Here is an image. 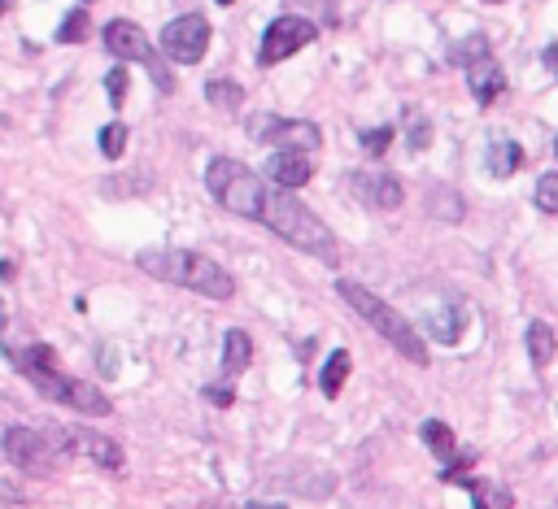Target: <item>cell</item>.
Instances as JSON below:
<instances>
[{"mask_svg": "<svg viewBox=\"0 0 558 509\" xmlns=\"http://www.w3.org/2000/svg\"><path fill=\"white\" fill-rule=\"evenodd\" d=\"M523 166V148H519L515 139H489V170H493V178H511Z\"/></svg>", "mask_w": 558, "mask_h": 509, "instance_id": "obj_15", "label": "cell"}, {"mask_svg": "<svg viewBox=\"0 0 558 509\" xmlns=\"http://www.w3.org/2000/svg\"><path fill=\"white\" fill-rule=\"evenodd\" d=\"M428 200H432V218H440V222H459L462 218V196L459 192H450V188H432Z\"/></svg>", "mask_w": 558, "mask_h": 509, "instance_id": "obj_22", "label": "cell"}, {"mask_svg": "<svg viewBox=\"0 0 558 509\" xmlns=\"http://www.w3.org/2000/svg\"><path fill=\"white\" fill-rule=\"evenodd\" d=\"M249 361H253V340L240 331V327H232V331H227V340H222V371L240 374Z\"/></svg>", "mask_w": 558, "mask_h": 509, "instance_id": "obj_17", "label": "cell"}, {"mask_svg": "<svg viewBox=\"0 0 558 509\" xmlns=\"http://www.w3.org/2000/svg\"><path fill=\"white\" fill-rule=\"evenodd\" d=\"M489 5H501V0H489Z\"/></svg>", "mask_w": 558, "mask_h": 509, "instance_id": "obj_36", "label": "cell"}, {"mask_svg": "<svg viewBox=\"0 0 558 509\" xmlns=\"http://www.w3.org/2000/svg\"><path fill=\"white\" fill-rule=\"evenodd\" d=\"M545 61H550V70L558 75V48H545Z\"/></svg>", "mask_w": 558, "mask_h": 509, "instance_id": "obj_31", "label": "cell"}, {"mask_svg": "<svg viewBox=\"0 0 558 509\" xmlns=\"http://www.w3.org/2000/svg\"><path fill=\"white\" fill-rule=\"evenodd\" d=\"M88 5H92V0H88Z\"/></svg>", "mask_w": 558, "mask_h": 509, "instance_id": "obj_37", "label": "cell"}, {"mask_svg": "<svg viewBox=\"0 0 558 509\" xmlns=\"http://www.w3.org/2000/svg\"><path fill=\"white\" fill-rule=\"evenodd\" d=\"M219 5H232V0H219Z\"/></svg>", "mask_w": 558, "mask_h": 509, "instance_id": "obj_35", "label": "cell"}, {"mask_svg": "<svg viewBox=\"0 0 558 509\" xmlns=\"http://www.w3.org/2000/svg\"><path fill=\"white\" fill-rule=\"evenodd\" d=\"M205 396H210L214 405H232V401H236V396H232V388H227V383H219V388H205Z\"/></svg>", "mask_w": 558, "mask_h": 509, "instance_id": "obj_30", "label": "cell"}, {"mask_svg": "<svg viewBox=\"0 0 558 509\" xmlns=\"http://www.w3.org/2000/svg\"><path fill=\"white\" fill-rule=\"evenodd\" d=\"M249 131H253L258 144H275L279 153H315L323 144L319 127L315 122H301V117L258 114V117H249Z\"/></svg>", "mask_w": 558, "mask_h": 509, "instance_id": "obj_7", "label": "cell"}, {"mask_svg": "<svg viewBox=\"0 0 558 509\" xmlns=\"http://www.w3.org/2000/svg\"><path fill=\"white\" fill-rule=\"evenodd\" d=\"M554 349H558L554 331H550L545 322H532V327H528V357H532L537 371H545V366L554 361Z\"/></svg>", "mask_w": 558, "mask_h": 509, "instance_id": "obj_19", "label": "cell"}, {"mask_svg": "<svg viewBox=\"0 0 558 509\" xmlns=\"http://www.w3.org/2000/svg\"><path fill=\"white\" fill-rule=\"evenodd\" d=\"M127 83H131V78H127L122 66H114V70L105 75V92H109V105H114V109H122V100H127Z\"/></svg>", "mask_w": 558, "mask_h": 509, "instance_id": "obj_28", "label": "cell"}, {"mask_svg": "<svg viewBox=\"0 0 558 509\" xmlns=\"http://www.w3.org/2000/svg\"><path fill=\"white\" fill-rule=\"evenodd\" d=\"M0 331H5V305H0Z\"/></svg>", "mask_w": 558, "mask_h": 509, "instance_id": "obj_33", "label": "cell"}, {"mask_svg": "<svg viewBox=\"0 0 558 509\" xmlns=\"http://www.w3.org/2000/svg\"><path fill=\"white\" fill-rule=\"evenodd\" d=\"M205 188H210V196L219 200L227 214H240V218H253V222H258L266 183H262L249 166H240L232 157H214V161L205 166Z\"/></svg>", "mask_w": 558, "mask_h": 509, "instance_id": "obj_5", "label": "cell"}, {"mask_svg": "<svg viewBox=\"0 0 558 509\" xmlns=\"http://www.w3.org/2000/svg\"><path fill=\"white\" fill-rule=\"evenodd\" d=\"M105 48L119 61H140V66H149V75H153V83H158L161 92H175V78L166 75V61L158 57V48L149 44V36L140 31L136 22H127V18L109 22V26H105Z\"/></svg>", "mask_w": 558, "mask_h": 509, "instance_id": "obj_6", "label": "cell"}, {"mask_svg": "<svg viewBox=\"0 0 558 509\" xmlns=\"http://www.w3.org/2000/svg\"><path fill=\"white\" fill-rule=\"evenodd\" d=\"M53 444H61V449L70 453H83V457H92L97 466L105 470H122V449L109 440V435H100V431H88V427H66L57 431V435H48Z\"/></svg>", "mask_w": 558, "mask_h": 509, "instance_id": "obj_11", "label": "cell"}, {"mask_svg": "<svg viewBox=\"0 0 558 509\" xmlns=\"http://www.w3.org/2000/svg\"><path fill=\"white\" fill-rule=\"evenodd\" d=\"M249 509H284V505H249Z\"/></svg>", "mask_w": 558, "mask_h": 509, "instance_id": "obj_32", "label": "cell"}, {"mask_svg": "<svg viewBox=\"0 0 558 509\" xmlns=\"http://www.w3.org/2000/svg\"><path fill=\"white\" fill-rule=\"evenodd\" d=\"M319 36V26L310 18H275L266 26V36H262V48H258V61L262 66H279L284 57H293L301 53L305 44H315Z\"/></svg>", "mask_w": 558, "mask_h": 509, "instance_id": "obj_9", "label": "cell"}, {"mask_svg": "<svg viewBox=\"0 0 558 509\" xmlns=\"http://www.w3.org/2000/svg\"><path fill=\"white\" fill-rule=\"evenodd\" d=\"M266 170H271V183L284 188V192H297V188H305L315 178V166H310L305 153H275L266 161Z\"/></svg>", "mask_w": 558, "mask_h": 509, "instance_id": "obj_14", "label": "cell"}, {"mask_svg": "<svg viewBox=\"0 0 558 509\" xmlns=\"http://www.w3.org/2000/svg\"><path fill=\"white\" fill-rule=\"evenodd\" d=\"M537 209H545V214H558V170L541 175V183H537Z\"/></svg>", "mask_w": 558, "mask_h": 509, "instance_id": "obj_27", "label": "cell"}, {"mask_svg": "<svg viewBox=\"0 0 558 509\" xmlns=\"http://www.w3.org/2000/svg\"><path fill=\"white\" fill-rule=\"evenodd\" d=\"M122 148H127V127H122V122H109V127H100V153L109 157V161H119Z\"/></svg>", "mask_w": 558, "mask_h": 509, "instance_id": "obj_24", "label": "cell"}, {"mask_svg": "<svg viewBox=\"0 0 558 509\" xmlns=\"http://www.w3.org/2000/svg\"><path fill=\"white\" fill-rule=\"evenodd\" d=\"M205 100H210L214 109H222V114H236L240 105H244V87L232 83V78H210V83H205Z\"/></svg>", "mask_w": 558, "mask_h": 509, "instance_id": "obj_18", "label": "cell"}, {"mask_svg": "<svg viewBox=\"0 0 558 509\" xmlns=\"http://www.w3.org/2000/svg\"><path fill=\"white\" fill-rule=\"evenodd\" d=\"M53 449H57V444H53L48 435H40V431H31V427L5 431V457H9L18 470H26V474H48L53 462H57V453Z\"/></svg>", "mask_w": 558, "mask_h": 509, "instance_id": "obj_10", "label": "cell"}, {"mask_svg": "<svg viewBox=\"0 0 558 509\" xmlns=\"http://www.w3.org/2000/svg\"><path fill=\"white\" fill-rule=\"evenodd\" d=\"M406 122H410V136H406V144H410V153H423V148L432 144V122H428L423 114H410Z\"/></svg>", "mask_w": 558, "mask_h": 509, "instance_id": "obj_26", "label": "cell"}, {"mask_svg": "<svg viewBox=\"0 0 558 509\" xmlns=\"http://www.w3.org/2000/svg\"><path fill=\"white\" fill-rule=\"evenodd\" d=\"M349 192L358 196L362 205H371V209H398L401 200H406V188L393 175H384V170H358V175H349Z\"/></svg>", "mask_w": 558, "mask_h": 509, "instance_id": "obj_12", "label": "cell"}, {"mask_svg": "<svg viewBox=\"0 0 558 509\" xmlns=\"http://www.w3.org/2000/svg\"><path fill=\"white\" fill-rule=\"evenodd\" d=\"M467 87L480 105H493V100L506 92V70H501L493 57H476L467 66Z\"/></svg>", "mask_w": 558, "mask_h": 509, "instance_id": "obj_13", "label": "cell"}, {"mask_svg": "<svg viewBox=\"0 0 558 509\" xmlns=\"http://www.w3.org/2000/svg\"><path fill=\"white\" fill-rule=\"evenodd\" d=\"M423 440H428V449L437 453V457H445V462L454 457V431L445 427L440 418H428V422H423Z\"/></svg>", "mask_w": 558, "mask_h": 509, "instance_id": "obj_21", "label": "cell"}, {"mask_svg": "<svg viewBox=\"0 0 558 509\" xmlns=\"http://www.w3.org/2000/svg\"><path fill=\"white\" fill-rule=\"evenodd\" d=\"M205 48H210V22L201 18V14H183V18L166 22V31H161V53L170 61L197 66V61L205 57Z\"/></svg>", "mask_w": 558, "mask_h": 509, "instance_id": "obj_8", "label": "cell"}, {"mask_svg": "<svg viewBox=\"0 0 558 509\" xmlns=\"http://www.w3.org/2000/svg\"><path fill=\"white\" fill-rule=\"evenodd\" d=\"M462 327H467V313H462L459 305H440V310L428 313V331H432V340H440V344H454L462 335Z\"/></svg>", "mask_w": 558, "mask_h": 509, "instance_id": "obj_16", "label": "cell"}, {"mask_svg": "<svg viewBox=\"0 0 558 509\" xmlns=\"http://www.w3.org/2000/svg\"><path fill=\"white\" fill-rule=\"evenodd\" d=\"M454 57L471 66V61H476V57H489V44H484V39H480V36H471V39H467V44H459V48H454Z\"/></svg>", "mask_w": 558, "mask_h": 509, "instance_id": "obj_29", "label": "cell"}, {"mask_svg": "<svg viewBox=\"0 0 558 509\" xmlns=\"http://www.w3.org/2000/svg\"><path fill=\"white\" fill-rule=\"evenodd\" d=\"M554 157H558V139H554Z\"/></svg>", "mask_w": 558, "mask_h": 509, "instance_id": "obj_34", "label": "cell"}, {"mask_svg": "<svg viewBox=\"0 0 558 509\" xmlns=\"http://www.w3.org/2000/svg\"><path fill=\"white\" fill-rule=\"evenodd\" d=\"M336 292H340V300H345L349 310L358 313L367 327H376V331L384 335V340H388V344H393V349H398L406 361H415V366H428V344L418 340V331L410 327V322H406V318H401L398 310H393V305H384V300H379L371 288H362V283H349V279H336Z\"/></svg>", "mask_w": 558, "mask_h": 509, "instance_id": "obj_4", "label": "cell"}, {"mask_svg": "<svg viewBox=\"0 0 558 509\" xmlns=\"http://www.w3.org/2000/svg\"><path fill=\"white\" fill-rule=\"evenodd\" d=\"M9 361L18 366L26 379H31V388L48 396V401H57V405H70L75 413H88V418H105V413L114 410L109 405V396L100 388H92L88 379H70V374L57 371V352L48 349V344H26V349H9Z\"/></svg>", "mask_w": 558, "mask_h": 509, "instance_id": "obj_1", "label": "cell"}, {"mask_svg": "<svg viewBox=\"0 0 558 509\" xmlns=\"http://www.w3.org/2000/svg\"><path fill=\"white\" fill-rule=\"evenodd\" d=\"M393 127H367L358 136V144H362V153H371V157H379V153H388V144H393Z\"/></svg>", "mask_w": 558, "mask_h": 509, "instance_id": "obj_25", "label": "cell"}, {"mask_svg": "<svg viewBox=\"0 0 558 509\" xmlns=\"http://www.w3.org/2000/svg\"><path fill=\"white\" fill-rule=\"evenodd\" d=\"M345 379H349V352L336 349L332 357H327V366H323V374H319L323 396H336V392L345 388Z\"/></svg>", "mask_w": 558, "mask_h": 509, "instance_id": "obj_20", "label": "cell"}, {"mask_svg": "<svg viewBox=\"0 0 558 509\" xmlns=\"http://www.w3.org/2000/svg\"><path fill=\"white\" fill-rule=\"evenodd\" d=\"M262 227H271L279 239H288L293 249L301 253L319 257L327 266H336L340 261V249H336V235L327 231V222L315 218L305 205H301L293 192H284L275 183H266V196H262V214H258Z\"/></svg>", "mask_w": 558, "mask_h": 509, "instance_id": "obj_2", "label": "cell"}, {"mask_svg": "<svg viewBox=\"0 0 558 509\" xmlns=\"http://www.w3.org/2000/svg\"><path fill=\"white\" fill-rule=\"evenodd\" d=\"M136 266L161 279V283H180V288L210 296V300H232L236 296V279L222 270L219 261H210L205 253H192V249H144L136 257Z\"/></svg>", "mask_w": 558, "mask_h": 509, "instance_id": "obj_3", "label": "cell"}, {"mask_svg": "<svg viewBox=\"0 0 558 509\" xmlns=\"http://www.w3.org/2000/svg\"><path fill=\"white\" fill-rule=\"evenodd\" d=\"M92 31V18H88V9H75V14H66L61 18V31H57V44H83Z\"/></svg>", "mask_w": 558, "mask_h": 509, "instance_id": "obj_23", "label": "cell"}]
</instances>
